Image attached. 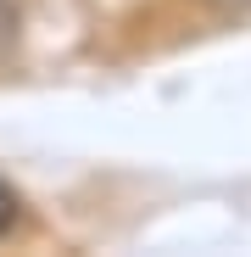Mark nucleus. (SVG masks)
Returning a JSON list of instances; mask_svg holds the SVG:
<instances>
[{"instance_id":"f257e3e1","label":"nucleus","mask_w":251,"mask_h":257,"mask_svg":"<svg viewBox=\"0 0 251 257\" xmlns=\"http://www.w3.org/2000/svg\"><path fill=\"white\" fill-rule=\"evenodd\" d=\"M17 0H0V62L12 56V45H17Z\"/></svg>"},{"instance_id":"7ed1b4c3","label":"nucleus","mask_w":251,"mask_h":257,"mask_svg":"<svg viewBox=\"0 0 251 257\" xmlns=\"http://www.w3.org/2000/svg\"><path fill=\"white\" fill-rule=\"evenodd\" d=\"M218 6H251V0H218Z\"/></svg>"},{"instance_id":"f03ea898","label":"nucleus","mask_w":251,"mask_h":257,"mask_svg":"<svg viewBox=\"0 0 251 257\" xmlns=\"http://www.w3.org/2000/svg\"><path fill=\"white\" fill-rule=\"evenodd\" d=\"M23 218V201H17V190L0 179V235H12V224Z\"/></svg>"}]
</instances>
